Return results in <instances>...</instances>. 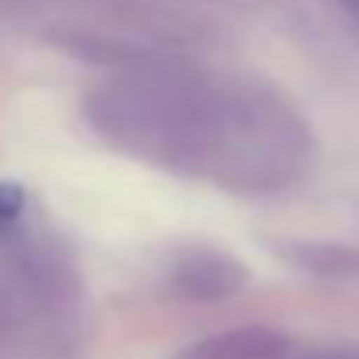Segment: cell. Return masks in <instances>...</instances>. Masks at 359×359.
I'll return each instance as SVG.
<instances>
[{
  "mask_svg": "<svg viewBox=\"0 0 359 359\" xmlns=\"http://www.w3.org/2000/svg\"><path fill=\"white\" fill-rule=\"evenodd\" d=\"M91 129L126 157L238 196L293 185L311 161L300 112L248 77L182 60L129 67L84 98Z\"/></svg>",
  "mask_w": 359,
  "mask_h": 359,
  "instance_id": "6da1fadb",
  "label": "cell"
},
{
  "mask_svg": "<svg viewBox=\"0 0 359 359\" xmlns=\"http://www.w3.org/2000/svg\"><path fill=\"white\" fill-rule=\"evenodd\" d=\"M168 283L189 304H220L244 290L248 265L220 248H185L171 258Z\"/></svg>",
  "mask_w": 359,
  "mask_h": 359,
  "instance_id": "7a4b0ae2",
  "label": "cell"
},
{
  "mask_svg": "<svg viewBox=\"0 0 359 359\" xmlns=\"http://www.w3.org/2000/svg\"><path fill=\"white\" fill-rule=\"evenodd\" d=\"M290 349L293 342L286 332L269 325H241L196 342L182 359H286Z\"/></svg>",
  "mask_w": 359,
  "mask_h": 359,
  "instance_id": "3957f363",
  "label": "cell"
},
{
  "mask_svg": "<svg viewBox=\"0 0 359 359\" xmlns=\"http://www.w3.org/2000/svg\"><path fill=\"white\" fill-rule=\"evenodd\" d=\"M276 251L300 272L335 283H359V248L339 241H279Z\"/></svg>",
  "mask_w": 359,
  "mask_h": 359,
  "instance_id": "277c9868",
  "label": "cell"
},
{
  "mask_svg": "<svg viewBox=\"0 0 359 359\" xmlns=\"http://www.w3.org/2000/svg\"><path fill=\"white\" fill-rule=\"evenodd\" d=\"M21 210H25V189L14 182H0V231L18 224Z\"/></svg>",
  "mask_w": 359,
  "mask_h": 359,
  "instance_id": "5b68a950",
  "label": "cell"
},
{
  "mask_svg": "<svg viewBox=\"0 0 359 359\" xmlns=\"http://www.w3.org/2000/svg\"><path fill=\"white\" fill-rule=\"evenodd\" d=\"M304 359H359V346H325L307 353Z\"/></svg>",
  "mask_w": 359,
  "mask_h": 359,
  "instance_id": "8992f818",
  "label": "cell"
},
{
  "mask_svg": "<svg viewBox=\"0 0 359 359\" xmlns=\"http://www.w3.org/2000/svg\"><path fill=\"white\" fill-rule=\"evenodd\" d=\"M339 4H342V7H346V11H349V14L359 21V0H339Z\"/></svg>",
  "mask_w": 359,
  "mask_h": 359,
  "instance_id": "52a82bcc",
  "label": "cell"
}]
</instances>
